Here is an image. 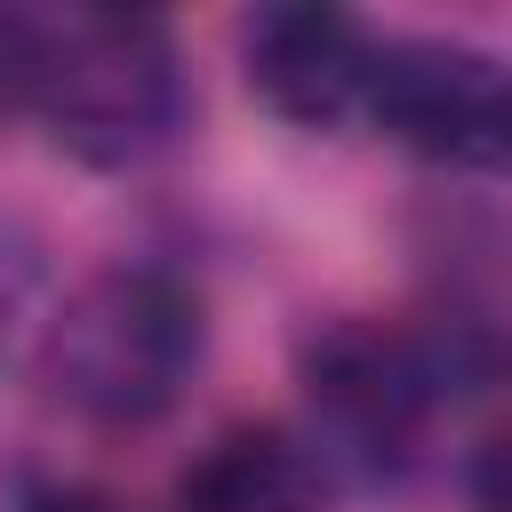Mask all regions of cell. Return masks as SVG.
Returning <instances> with one entry per match:
<instances>
[{
  "mask_svg": "<svg viewBox=\"0 0 512 512\" xmlns=\"http://www.w3.org/2000/svg\"><path fill=\"white\" fill-rule=\"evenodd\" d=\"M200 352H208L200 296L160 264H112V272L80 280L64 296V312L48 320L40 376L80 424L136 432L184 400Z\"/></svg>",
  "mask_w": 512,
  "mask_h": 512,
  "instance_id": "obj_1",
  "label": "cell"
},
{
  "mask_svg": "<svg viewBox=\"0 0 512 512\" xmlns=\"http://www.w3.org/2000/svg\"><path fill=\"white\" fill-rule=\"evenodd\" d=\"M24 112H40L48 136L88 168H144L184 128V64L152 16L64 8L40 16V72Z\"/></svg>",
  "mask_w": 512,
  "mask_h": 512,
  "instance_id": "obj_2",
  "label": "cell"
},
{
  "mask_svg": "<svg viewBox=\"0 0 512 512\" xmlns=\"http://www.w3.org/2000/svg\"><path fill=\"white\" fill-rule=\"evenodd\" d=\"M448 400V368L432 344L376 328V320H336L304 344V408H312V456L328 472H360V480H392L432 408Z\"/></svg>",
  "mask_w": 512,
  "mask_h": 512,
  "instance_id": "obj_3",
  "label": "cell"
},
{
  "mask_svg": "<svg viewBox=\"0 0 512 512\" xmlns=\"http://www.w3.org/2000/svg\"><path fill=\"white\" fill-rule=\"evenodd\" d=\"M368 120L456 176H512V64L464 40H384Z\"/></svg>",
  "mask_w": 512,
  "mask_h": 512,
  "instance_id": "obj_4",
  "label": "cell"
},
{
  "mask_svg": "<svg viewBox=\"0 0 512 512\" xmlns=\"http://www.w3.org/2000/svg\"><path fill=\"white\" fill-rule=\"evenodd\" d=\"M376 48L384 40L344 8H264L248 24V88L296 128H344L368 120Z\"/></svg>",
  "mask_w": 512,
  "mask_h": 512,
  "instance_id": "obj_5",
  "label": "cell"
},
{
  "mask_svg": "<svg viewBox=\"0 0 512 512\" xmlns=\"http://www.w3.org/2000/svg\"><path fill=\"white\" fill-rule=\"evenodd\" d=\"M328 464L288 424H232L176 472V512H320Z\"/></svg>",
  "mask_w": 512,
  "mask_h": 512,
  "instance_id": "obj_6",
  "label": "cell"
},
{
  "mask_svg": "<svg viewBox=\"0 0 512 512\" xmlns=\"http://www.w3.org/2000/svg\"><path fill=\"white\" fill-rule=\"evenodd\" d=\"M32 296H40V248L0 224V360L16 352V336L32 320Z\"/></svg>",
  "mask_w": 512,
  "mask_h": 512,
  "instance_id": "obj_7",
  "label": "cell"
},
{
  "mask_svg": "<svg viewBox=\"0 0 512 512\" xmlns=\"http://www.w3.org/2000/svg\"><path fill=\"white\" fill-rule=\"evenodd\" d=\"M32 72H40V16L0 8V112L32 104Z\"/></svg>",
  "mask_w": 512,
  "mask_h": 512,
  "instance_id": "obj_8",
  "label": "cell"
},
{
  "mask_svg": "<svg viewBox=\"0 0 512 512\" xmlns=\"http://www.w3.org/2000/svg\"><path fill=\"white\" fill-rule=\"evenodd\" d=\"M472 504L480 512H512V432L480 440V456H472Z\"/></svg>",
  "mask_w": 512,
  "mask_h": 512,
  "instance_id": "obj_9",
  "label": "cell"
},
{
  "mask_svg": "<svg viewBox=\"0 0 512 512\" xmlns=\"http://www.w3.org/2000/svg\"><path fill=\"white\" fill-rule=\"evenodd\" d=\"M16 512H120V504L96 496V488H80V480H40V488L16 496Z\"/></svg>",
  "mask_w": 512,
  "mask_h": 512,
  "instance_id": "obj_10",
  "label": "cell"
}]
</instances>
